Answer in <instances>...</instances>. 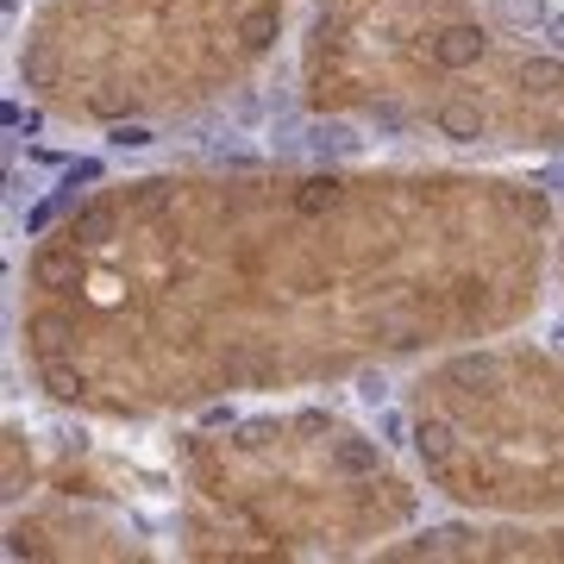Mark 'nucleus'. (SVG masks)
Segmentation results:
<instances>
[{
  "label": "nucleus",
  "mask_w": 564,
  "mask_h": 564,
  "mask_svg": "<svg viewBox=\"0 0 564 564\" xmlns=\"http://www.w3.org/2000/svg\"><path fill=\"white\" fill-rule=\"evenodd\" d=\"M552 239V188L496 163L144 170L32 239L13 333L51 408L151 426L514 333Z\"/></svg>",
  "instance_id": "nucleus-1"
},
{
  "label": "nucleus",
  "mask_w": 564,
  "mask_h": 564,
  "mask_svg": "<svg viewBox=\"0 0 564 564\" xmlns=\"http://www.w3.org/2000/svg\"><path fill=\"white\" fill-rule=\"evenodd\" d=\"M377 558H489V564H527V558H564V514H458V521L408 527Z\"/></svg>",
  "instance_id": "nucleus-7"
},
{
  "label": "nucleus",
  "mask_w": 564,
  "mask_h": 564,
  "mask_svg": "<svg viewBox=\"0 0 564 564\" xmlns=\"http://www.w3.org/2000/svg\"><path fill=\"white\" fill-rule=\"evenodd\" d=\"M7 552L13 558H151L144 527L126 521L120 502L39 489L32 502L7 508Z\"/></svg>",
  "instance_id": "nucleus-6"
},
{
  "label": "nucleus",
  "mask_w": 564,
  "mask_h": 564,
  "mask_svg": "<svg viewBox=\"0 0 564 564\" xmlns=\"http://www.w3.org/2000/svg\"><path fill=\"white\" fill-rule=\"evenodd\" d=\"M408 458L458 514H564V345H452L414 364L402 395Z\"/></svg>",
  "instance_id": "nucleus-5"
},
{
  "label": "nucleus",
  "mask_w": 564,
  "mask_h": 564,
  "mask_svg": "<svg viewBox=\"0 0 564 564\" xmlns=\"http://www.w3.org/2000/svg\"><path fill=\"white\" fill-rule=\"evenodd\" d=\"M426 496L421 470L321 402H226L170 433L182 558H364L421 527Z\"/></svg>",
  "instance_id": "nucleus-3"
},
{
  "label": "nucleus",
  "mask_w": 564,
  "mask_h": 564,
  "mask_svg": "<svg viewBox=\"0 0 564 564\" xmlns=\"http://www.w3.org/2000/svg\"><path fill=\"white\" fill-rule=\"evenodd\" d=\"M552 295L564 307V220H558V239H552Z\"/></svg>",
  "instance_id": "nucleus-9"
},
{
  "label": "nucleus",
  "mask_w": 564,
  "mask_h": 564,
  "mask_svg": "<svg viewBox=\"0 0 564 564\" xmlns=\"http://www.w3.org/2000/svg\"><path fill=\"white\" fill-rule=\"evenodd\" d=\"M496 7H502L521 32H533V39L564 51V0H496Z\"/></svg>",
  "instance_id": "nucleus-8"
},
{
  "label": "nucleus",
  "mask_w": 564,
  "mask_h": 564,
  "mask_svg": "<svg viewBox=\"0 0 564 564\" xmlns=\"http://www.w3.org/2000/svg\"><path fill=\"white\" fill-rule=\"evenodd\" d=\"M295 88L321 120L452 163L564 151V51L496 0H302Z\"/></svg>",
  "instance_id": "nucleus-2"
},
{
  "label": "nucleus",
  "mask_w": 564,
  "mask_h": 564,
  "mask_svg": "<svg viewBox=\"0 0 564 564\" xmlns=\"http://www.w3.org/2000/svg\"><path fill=\"white\" fill-rule=\"evenodd\" d=\"M295 39V0H39L13 76L69 132H139L214 113Z\"/></svg>",
  "instance_id": "nucleus-4"
}]
</instances>
